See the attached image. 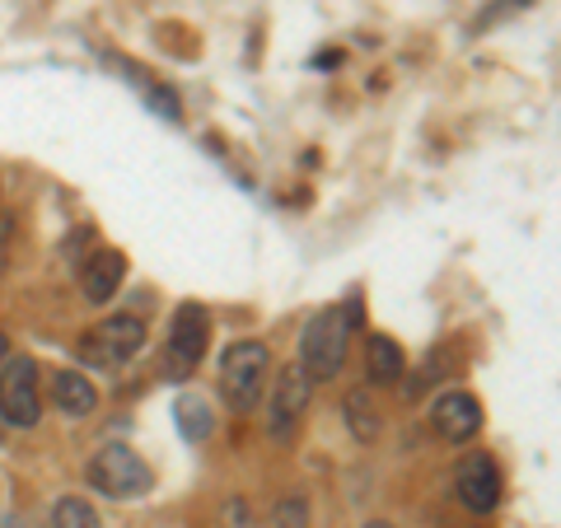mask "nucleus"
I'll use <instances>...</instances> for the list:
<instances>
[{
	"mask_svg": "<svg viewBox=\"0 0 561 528\" xmlns=\"http://www.w3.org/2000/svg\"><path fill=\"white\" fill-rule=\"evenodd\" d=\"M365 309L360 299H346V305H332L323 309L319 319H309L305 337H300V369L309 379H337L342 365H346V351H351V332L360 328Z\"/></svg>",
	"mask_w": 561,
	"mask_h": 528,
	"instance_id": "f257e3e1",
	"label": "nucleus"
},
{
	"mask_svg": "<svg viewBox=\"0 0 561 528\" xmlns=\"http://www.w3.org/2000/svg\"><path fill=\"white\" fill-rule=\"evenodd\" d=\"M272 375V351L262 342H234L220 356V398L230 412H253Z\"/></svg>",
	"mask_w": 561,
	"mask_h": 528,
	"instance_id": "f03ea898",
	"label": "nucleus"
},
{
	"mask_svg": "<svg viewBox=\"0 0 561 528\" xmlns=\"http://www.w3.org/2000/svg\"><path fill=\"white\" fill-rule=\"evenodd\" d=\"M90 486L103 491V496H113V501H140V496H150L154 472L127 445H108L90 459Z\"/></svg>",
	"mask_w": 561,
	"mask_h": 528,
	"instance_id": "7ed1b4c3",
	"label": "nucleus"
},
{
	"mask_svg": "<svg viewBox=\"0 0 561 528\" xmlns=\"http://www.w3.org/2000/svg\"><path fill=\"white\" fill-rule=\"evenodd\" d=\"M43 416V393H38V365L28 356L0 365V421L14 431H33Z\"/></svg>",
	"mask_w": 561,
	"mask_h": 528,
	"instance_id": "20e7f679",
	"label": "nucleus"
},
{
	"mask_svg": "<svg viewBox=\"0 0 561 528\" xmlns=\"http://www.w3.org/2000/svg\"><path fill=\"white\" fill-rule=\"evenodd\" d=\"M206 337H210L206 305H197V299L179 305V313H173V323H169V351H164V369L173 379H183L197 369V360L206 356Z\"/></svg>",
	"mask_w": 561,
	"mask_h": 528,
	"instance_id": "39448f33",
	"label": "nucleus"
},
{
	"mask_svg": "<svg viewBox=\"0 0 561 528\" xmlns=\"http://www.w3.org/2000/svg\"><path fill=\"white\" fill-rule=\"evenodd\" d=\"M140 346H146V323L131 319V313H117V319L99 323L90 337H84V356L99 365H122V360L140 356Z\"/></svg>",
	"mask_w": 561,
	"mask_h": 528,
	"instance_id": "423d86ee",
	"label": "nucleus"
},
{
	"mask_svg": "<svg viewBox=\"0 0 561 528\" xmlns=\"http://www.w3.org/2000/svg\"><path fill=\"white\" fill-rule=\"evenodd\" d=\"M459 501L472 515H491L501 505V472L491 463V454H468L459 463Z\"/></svg>",
	"mask_w": 561,
	"mask_h": 528,
	"instance_id": "0eeeda50",
	"label": "nucleus"
},
{
	"mask_svg": "<svg viewBox=\"0 0 561 528\" xmlns=\"http://www.w3.org/2000/svg\"><path fill=\"white\" fill-rule=\"evenodd\" d=\"M309 393H313V379L305 375L300 365H286L276 379V393H272V435H290L300 426V416L309 408Z\"/></svg>",
	"mask_w": 561,
	"mask_h": 528,
	"instance_id": "6e6552de",
	"label": "nucleus"
},
{
	"mask_svg": "<svg viewBox=\"0 0 561 528\" xmlns=\"http://www.w3.org/2000/svg\"><path fill=\"white\" fill-rule=\"evenodd\" d=\"M431 426L440 439H449V445H463V439L482 431V402L472 393H445L431 408Z\"/></svg>",
	"mask_w": 561,
	"mask_h": 528,
	"instance_id": "1a4fd4ad",
	"label": "nucleus"
},
{
	"mask_svg": "<svg viewBox=\"0 0 561 528\" xmlns=\"http://www.w3.org/2000/svg\"><path fill=\"white\" fill-rule=\"evenodd\" d=\"M122 272H127V262H122L117 249H103L94 257H84V272H80V290L90 305H108L122 286Z\"/></svg>",
	"mask_w": 561,
	"mask_h": 528,
	"instance_id": "9d476101",
	"label": "nucleus"
},
{
	"mask_svg": "<svg viewBox=\"0 0 561 528\" xmlns=\"http://www.w3.org/2000/svg\"><path fill=\"white\" fill-rule=\"evenodd\" d=\"M51 402H57V412L61 416H94L99 408V393H94V383L80 375V369H61L57 379H51Z\"/></svg>",
	"mask_w": 561,
	"mask_h": 528,
	"instance_id": "9b49d317",
	"label": "nucleus"
},
{
	"mask_svg": "<svg viewBox=\"0 0 561 528\" xmlns=\"http://www.w3.org/2000/svg\"><path fill=\"white\" fill-rule=\"evenodd\" d=\"M365 369H370V379L383 383V389H393V383L402 379V369H408V356H402V346L393 337H370V346H365Z\"/></svg>",
	"mask_w": 561,
	"mask_h": 528,
	"instance_id": "f8f14e48",
	"label": "nucleus"
},
{
	"mask_svg": "<svg viewBox=\"0 0 561 528\" xmlns=\"http://www.w3.org/2000/svg\"><path fill=\"white\" fill-rule=\"evenodd\" d=\"M342 412H346V431L356 435L360 445H370V439H379V431H383V412L375 408V398H370V393H346Z\"/></svg>",
	"mask_w": 561,
	"mask_h": 528,
	"instance_id": "ddd939ff",
	"label": "nucleus"
},
{
	"mask_svg": "<svg viewBox=\"0 0 561 528\" xmlns=\"http://www.w3.org/2000/svg\"><path fill=\"white\" fill-rule=\"evenodd\" d=\"M173 416H179V431L183 439H192V445H202V439L216 431V416H210V402L206 398H179V408H173Z\"/></svg>",
	"mask_w": 561,
	"mask_h": 528,
	"instance_id": "4468645a",
	"label": "nucleus"
},
{
	"mask_svg": "<svg viewBox=\"0 0 561 528\" xmlns=\"http://www.w3.org/2000/svg\"><path fill=\"white\" fill-rule=\"evenodd\" d=\"M127 80L136 84L140 94H146V103H150V108L160 113V117H169V122H179V117H183L179 99H173L169 90H160V84H150V76H146V70H140V66H127Z\"/></svg>",
	"mask_w": 561,
	"mask_h": 528,
	"instance_id": "2eb2a0df",
	"label": "nucleus"
},
{
	"mask_svg": "<svg viewBox=\"0 0 561 528\" xmlns=\"http://www.w3.org/2000/svg\"><path fill=\"white\" fill-rule=\"evenodd\" d=\"M51 528H99V515L80 496H66L51 505Z\"/></svg>",
	"mask_w": 561,
	"mask_h": 528,
	"instance_id": "dca6fc26",
	"label": "nucleus"
},
{
	"mask_svg": "<svg viewBox=\"0 0 561 528\" xmlns=\"http://www.w3.org/2000/svg\"><path fill=\"white\" fill-rule=\"evenodd\" d=\"M445 369H449V356L440 351L435 360H426V365L416 369V383H408V398H421V393L431 389V383H440V379H445Z\"/></svg>",
	"mask_w": 561,
	"mask_h": 528,
	"instance_id": "f3484780",
	"label": "nucleus"
},
{
	"mask_svg": "<svg viewBox=\"0 0 561 528\" xmlns=\"http://www.w3.org/2000/svg\"><path fill=\"white\" fill-rule=\"evenodd\" d=\"M272 528H305V505H300V501H286V505H276Z\"/></svg>",
	"mask_w": 561,
	"mask_h": 528,
	"instance_id": "a211bd4d",
	"label": "nucleus"
},
{
	"mask_svg": "<svg viewBox=\"0 0 561 528\" xmlns=\"http://www.w3.org/2000/svg\"><path fill=\"white\" fill-rule=\"evenodd\" d=\"M10 234H14V216H0V267H5V249H10Z\"/></svg>",
	"mask_w": 561,
	"mask_h": 528,
	"instance_id": "6ab92c4d",
	"label": "nucleus"
},
{
	"mask_svg": "<svg viewBox=\"0 0 561 528\" xmlns=\"http://www.w3.org/2000/svg\"><path fill=\"white\" fill-rule=\"evenodd\" d=\"M225 515L234 519V528H249V505H243V501H230V505H225Z\"/></svg>",
	"mask_w": 561,
	"mask_h": 528,
	"instance_id": "aec40b11",
	"label": "nucleus"
},
{
	"mask_svg": "<svg viewBox=\"0 0 561 528\" xmlns=\"http://www.w3.org/2000/svg\"><path fill=\"white\" fill-rule=\"evenodd\" d=\"M5 360H10V337L0 332V365H5Z\"/></svg>",
	"mask_w": 561,
	"mask_h": 528,
	"instance_id": "412c9836",
	"label": "nucleus"
},
{
	"mask_svg": "<svg viewBox=\"0 0 561 528\" xmlns=\"http://www.w3.org/2000/svg\"><path fill=\"white\" fill-rule=\"evenodd\" d=\"M365 528H393V524H383V519H375V524H365Z\"/></svg>",
	"mask_w": 561,
	"mask_h": 528,
	"instance_id": "4be33fe9",
	"label": "nucleus"
},
{
	"mask_svg": "<svg viewBox=\"0 0 561 528\" xmlns=\"http://www.w3.org/2000/svg\"><path fill=\"white\" fill-rule=\"evenodd\" d=\"M5 528H24V524H20V519H14V524H5Z\"/></svg>",
	"mask_w": 561,
	"mask_h": 528,
	"instance_id": "5701e85b",
	"label": "nucleus"
}]
</instances>
